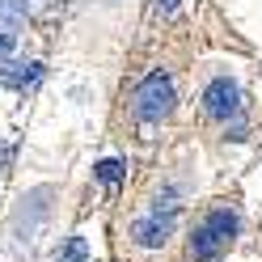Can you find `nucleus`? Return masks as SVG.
Listing matches in <instances>:
<instances>
[{
  "label": "nucleus",
  "mask_w": 262,
  "mask_h": 262,
  "mask_svg": "<svg viewBox=\"0 0 262 262\" xmlns=\"http://www.w3.org/2000/svg\"><path fill=\"white\" fill-rule=\"evenodd\" d=\"M173 106H178V85H173L169 68H152L136 89H131V119L144 123V127L169 123Z\"/></svg>",
  "instance_id": "nucleus-2"
},
{
  "label": "nucleus",
  "mask_w": 262,
  "mask_h": 262,
  "mask_svg": "<svg viewBox=\"0 0 262 262\" xmlns=\"http://www.w3.org/2000/svg\"><path fill=\"white\" fill-rule=\"evenodd\" d=\"M30 17V0H0V26H21Z\"/></svg>",
  "instance_id": "nucleus-5"
},
{
  "label": "nucleus",
  "mask_w": 262,
  "mask_h": 262,
  "mask_svg": "<svg viewBox=\"0 0 262 262\" xmlns=\"http://www.w3.org/2000/svg\"><path fill=\"white\" fill-rule=\"evenodd\" d=\"M119 173H123V161H102V165H97V178H102V182H114Z\"/></svg>",
  "instance_id": "nucleus-6"
},
{
  "label": "nucleus",
  "mask_w": 262,
  "mask_h": 262,
  "mask_svg": "<svg viewBox=\"0 0 262 262\" xmlns=\"http://www.w3.org/2000/svg\"><path fill=\"white\" fill-rule=\"evenodd\" d=\"M59 262H85V241H80V237H72V245L63 250V258H59Z\"/></svg>",
  "instance_id": "nucleus-7"
},
{
  "label": "nucleus",
  "mask_w": 262,
  "mask_h": 262,
  "mask_svg": "<svg viewBox=\"0 0 262 262\" xmlns=\"http://www.w3.org/2000/svg\"><path fill=\"white\" fill-rule=\"evenodd\" d=\"M9 47H13V38H9V34H0V55H5Z\"/></svg>",
  "instance_id": "nucleus-8"
},
{
  "label": "nucleus",
  "mask_w": 262,
  "mask_h": 262,
  "mask_svg": "<svg viewBox=\"0 0 262 262\" xmlns=\"http://www.w3.org/2000/svg\"><path fill=\"white\" fill-rule=\"evenodd\" d=\"M237 228H241V207L233 199H216L207 203L199 216L190 220V237H186V254L194 262H216L228 245L237 241Z\"/></svg>",
  "instance_id": "nucleus-1"
},
{
  "label": "nucleus",
  "mask_w": 262,
  "mask_h": 262,
  "mask_svg": "<svg viewBox=\"0 0 262 262\" xmlns=\"http://www.w3.org/2000/svg\"><path fill=\"white\" fill-rule=\"evenodd\" d=\"M199 114L211 123H224V131H237L233 140H245L241 136V85L228 72H216V76H207L203 80V89H199Z\"/></svg>",
  "instance_id": "nucleus-3"
},
{
  "label": "nucleus",
  "mask_w": 262,
  "mask_h": 262,
  "mask_svg": "<svg viewBox=\"0 0 262 262\" xmlns=\"http://www.w3.org/2000/svg\"><path fill=\"white\" fill-rule=\"evenodd\" d=\"M173 237V216H161V211H148L131 224V245L140 250H165Z\"/></svg>",
  "instance_id": "nucleus-4"
}]
</instances>
